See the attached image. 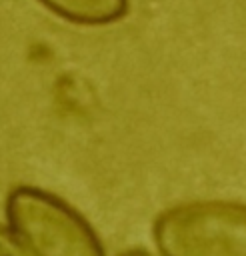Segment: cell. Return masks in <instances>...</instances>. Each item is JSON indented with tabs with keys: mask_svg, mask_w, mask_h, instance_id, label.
Returning <instances> with one entry per match:
<instances>
[{
	"mask_svg": "<svg viewBox=\"0 0 246 256\" xmlns=\"http://www.w3.org/2000/svg\"><path fill=\"white\" fill-rule=\"evenodd\" d=\"M118 256H152V254L146 252V250H142V248H130V250H124V252L118 254Z\"/></svg>",
	"mask_w": 246,
	"mask_h": 256,
	"instance_id": "cell-5",
	"label": "cell"
},
{
	"mask_svg": "<svg viewBox=\"0 0 246 256\" xmlns=\"http://www.w3.org/2000/svg\"><path fill=\"white\" fill-rule=\"evenodd\" d=\"M152 236L160 256H246V204H176L158 214Z\"/></svg>",
	"mask_w": 246,
	"mask_h": 256,
	"instance_id": "cell-2",
	"label": "cell"
},
{
	"mask_svg": "<svg viewBox=\"0 0 246 256\" xmlns=\"http://www.w3.org/2000/svg\"><path fill=\"white\" fill-rule=\"evenodd\" d=\"M50 12L80 26H106L128 14L130 0H38Z\"/></svg>",
	"mask_w": 246,
	"mask_h": 256,
	"instance_id": "cell-3",
	"label": "cell"
},
{
	"mask_svg": "<svg viewBox=\"0 0 246 256\" xmlns=\"http://www.w3.org/2000/svg\"><path fill=\"white\" fill-rule=\"evenodd\" d=\"M0 256H30L8 226L0 224Z\"/></svg>",
	"mask_w": 246,
	"mask_h": 256,
	"instance_id": "cell-4",
	"label": "cell"
},
{
	"mask_svg": "<svg viewBox=\"0 0 246 256\" xmlns=\"http://www.w3.org/2000/svg\"><path fill=\"white\" fill-rule=\"evenodd\" d=\"M4 212L6 226L30 256H106L90 222L52 192L16 186Z\"/></svg>",
	"mask_w": 246,
	"mask_h": 256,
	"instance_id": "cell-1",
	"label": "cell"
}]
</instances>
